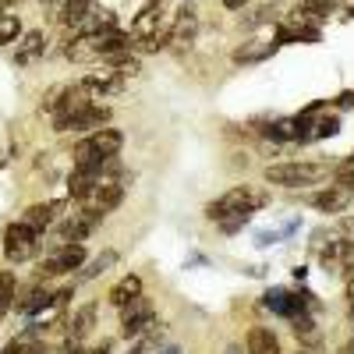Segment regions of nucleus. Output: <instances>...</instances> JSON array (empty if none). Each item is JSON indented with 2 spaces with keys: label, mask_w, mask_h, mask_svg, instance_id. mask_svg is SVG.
<instances>
[{
  "label": "nucleus",
  "mask_w": 354,
  "mask_h": 354,
  "mask_svg": "<svg viewBox=\"0 0 354 354\" xmlns=\"http://www.w3.org/2000/svg\"><path fill=\"white\" fill-rule=\"evenodd\" d=\"M262 177L266 185H277V188H308V185H319L322 177H330V170L308 160H287V163H270L262 170Z\"/></svg>",
  "instance_id": "obj_1"
},
{
  "label": "nucleus",
  "mask_w": 354,
  "mask_h": 354,
  "mask_svg": "<svg viewBox=\"0 0 354 354\" xmlns=\"http://www.w3.org/2000/svg\"><path fill=\"white\" fill-rule=\"evenodd\" d=\"M266 202H270V198H266V192H255V188H248V185H238V188L223 192L220 198H213L209 205H205V220H209V223H223L227 216L262 209Z\"/></svg>",
  "instance_id": "obj_2"
},
{
  "label": "nucleus",
  "mask_w": 354,
  "mask_h": 354,
  "mask_svg": "<svg viewBox=\"0 0 354 354\" xmlns=\"http://www.w3.org/2000/svg\"><path fill=\"white\" fill-rule=\"evenodd\" d=\"M39 238H43V234H36L32 227H25L21 220L8 223V227H4V259H8L11 266H21V262H28V259H36L39 248H43Z\"/></svg>",
  "instance_id": "obj_3"
},
{
  "label": "nucleus",
  "mask_w": 354,
  "mask_h": 354,
  "mask_svg": "<svg viewBox=\"0 0 354 354\" xmlns=\"http://www.w3.org/2000/svg\"><path fill=\"white\" fill-rule=\"evenodd\" d=\"M156 326V308L149 305V298H135L131 305L121 308V337L124 340H138Z\"/></svg>",
  "instance_id": "obj_4"
},
{
  "label": "nucleus",
  "mask_w": 354,
  "mask_h": 354,
  "mask_svg": "<svg viewBox=\"0 0 354 354\" xmlns=\"http://www.w3.org/2000/svg\"><path fill=\"white\" fill-rule=\"evenodd\" d=\"M110 121V106H100V103H88L68 117H53V131L64 135V131H96Z\"/></svg>",
  "instance_id": "obj_5"
},
{
  "label": "nucleus",
  "mask_w": 354,
  "mask_h": 354,
  "mask_svg": "<svg viewBox=\"0 0 354 354\" xmlns=\"http://www.w3.org/2000/svg\"><path fill=\"white\" fill-rule=\"evenodd\" d=\"M103 223V216L88 213V209H78V213H68L61 223H57V248L61 245H82L88 234Z\"/></svg>",
  "instance_id": "obj_6"
},
{
  "label": "nucleus",
  "mask_w": 354,
  "mask_h": 354,
  "mask_svg": "<svg viewBox=\"0 0 354 354\" xmlns=\"http://www.w3.org/2000/svg\"><path fill=\"white\" fill-rule=\"evenodd\" d=\"M121 202H124V185H121V181H106V177H103V181L88 192L78 205H82V209H88V213H96V216H106V213H113Z\"/></svg>",
  "instance_id": "obj_7"
},
{
  "label": "nucleus",
  "mask_w": 354,
  "mask_h": 354,
  "mask_svg": "<svg viewBox=\"0 0 354 354\" xmlns=\"http://www.w3.org/2000/svg\"><path fill=\"white\" fill-rule=\"evenodd\" d=\"M85 266V245H61L50 259L39 262V277H64Z\"/></svg>",
  "instance_id": "obj_8"
},
{
  "label": "nucleus",
  "mask_w": 354,
  "mask_h": 354,
  "mask_svg": "<svg viewBox=\"0 0 354 354\" xmlns=\"http://www.w3.org/2000/svg\"><path fill=\"white\" fill-rule=\"evenodd\" d=\"M124 85H128V78H121L113 68L88 71V75L82 78V88H85L88 96H121V93H124Z\"/></svg>",
  "instance_id": "obj_9"
},
{
  "label": "nucleus",
  "mask_w": 354,
  "mask_h": 354,
  "mask_svg": "<svg viewBox=\"0 0 354 354\" xmlns=\"http://www.w3.org/2000/svg\"><path fill=\"white\" fill-rule=\"evenodd\" d=\"M351 198H354V192H351V188H344V185H330V188L315 192L308 202H312V209L326 213V216H337V213H344L347 205H351Z\"/></svg>",
  "instance_id": "obj_10"
},
{
  "label": "nucleus",
  "mask_w": 354,
  "mask_h": 354,
  "mask_svg": "<svg viewBox=\"0 0 354 354\" xmlns=\"http://www.w3.org/2000/svg\"><path fill=\"white\" fill-rule=\"evenodd\" d=\"M319 259H322V266H326V273H347L351 262H354V241L337 238V241H330L326 248H322Z\"/></svg>",
  "instance_id": "obj_11"
},
{
  "label": "nucleus",
  "mask_w": 354,
  "mask_h": 354,
  "mask_svg": "<svg viewBox=\"0 0 354 354\" xmlns=\"http://www.w3.org/2000/svg\"><path fill=\"white\" fill-rule=\"evenodd\" d=\"M61 209H64V202H61V198H57V202H36V205H28V209L21 213V223H25V227H32L36 234H43L46 227L57 223Z\"/></svg>",
  "instance_id": "obj_12"
},
{
  "label": "nucleus",
  "mask_w": 354,
  "mask_h": 354,
  "mask_svg": "<svg viewBox=\"0 0 354 354\" xmlns=\"http://www.w3.org/2000/svg\"><path fill=\"white\" fill-rule=\"evenodd\" d=\"M96 301H88V305H82V308H75V315L68 319V344H82L88 333L96 330Z\"/></svg>",
  "instance_id": "obj_13"
},
{
  "label": "nucleus",
  "mask_w": 354,
  "mask_h": 354,
  "mask_svg": "<svg viewBox=\"0 0 354 354\" xmlns=\"http://www.w3.org/2000/svg\"><path fill=\"white\" fill-rule=\"evenodd\" d=\"M43 53H46V36L39 32V28H32V32H25V36L18 39L15 64H18V68H28V64H36Z\"/></svg>",
  "instance_id": "obj_14"
},
{
  "label": "nucleus",
  "mask_w": 354,
  "mask_h": 354,
  "mask_svg": "<svg viewBox=\"0 0 354 354\" xmlns=\"http://www.w3.org/2000/svg\"><path fill=\"white\" fill-rule=\"evenodd\" d=\"M195 32H198V18H195V8H192V4H185L181 11H177V18L170 21V46H174V43H177V46L192 43V39H195Z\"/></svg>",
  "instance_id": "obj_15"
},
{
  "label": "nucleus",
  "mask_w": 354,
  "mask_h": 354,
  "mask_svg": "<svg viewBox=\"0 0 354 354\" xmlns=\"http://www.w3.org/2000/svg\"><path fill=\"white\" fill-rule=\"evenodd\" d=\"M135 298H142V277H138V273H124L121 280L110 287V294H106V301H110L113 308H124V305H131Z\"/></svg>",
  "instance_id": "obj_16"
},
{
  "label": "nucleus",
  "mask_w": 354,
  "mask_h": 354,
  "mask_svg": "<svg viewBox=\"0 0 354 354\" xmlns=\"http://www.w3.org/2000/svg\"><path fill=\"white\" fill-rule=\"evenodd\" d=\"M337 11V0H301L294 8V21L298 25H315V21H326Z\"/></svg>",
  "instance_id": "obj_17"
},
{
  "label": "nucleus",
  "mask_w": 354,
  "mask_h": 354,
  "mask_svg": "<svg viewBox=\"0 0 354 354\" xmlns=\"http://www.w3.org/2000/svg\"><path fill=\"white\" fill-rule=\"evenodd\" d=\"M163 4H167V0H149V4H145V8L138 11V18L131 21V36H135V39H142V36H153L156 28H160Z\"/></svg>",
  "instance_id": "obj_18"
},
{
  "label": "nucleus",
  "mask_w": 354,
  "mask_h": 354,
  "mask_svg": "<svg viewBox=\"0 0 354 354\" xmlns=\"http://www.w3.org/2000/svg\"><path fill=\"white\" fill-rule=\"evenodd\" d=\"M100 181H103V177H100L96 170H82V167H75V170L68 174V198L82 202V198H85L88 192H93Z\"/></svg>",
  "instance_id": "obj_19"
},
{
  "label": "nucleus",
  "mask_w": 354,
  "mask_h": 354,
  "mask_svg": "<svg viewBox=\"0 0 354 354\" xmlns=\"http://www.w3.org/2000/svg\"><path fill=\"white\" fill-rule=\"evenodd\" d=\"M245 347H248V354H280V340L270 326H252Z\"/></svg>",
  "instance_id": "obj_20"
},
{
  "label": "nucleus",
  "mask_w": 354,
  "mask_h": 354,
  "mask_svg": "<svg viewBox=\"0 0 354 354\" xmlns=\"http://www.w3.org/2000/svg\"><path fill=\"white\" fill-rule=\"evenodd\" d=\"M93 11H96L93 0H64V4H61V15H57V18H61V25H68V28H78Z\"/></svg>",
  "instance_id": "obj_21"
},
{
  "label": "nucleus",
  "mask_w": 354,
  "mask_h": 354,
  "mask_svg": "<svg viewBox=\"0 0 354 354\" xmlns=\"http://www.w3.org/2000/svg\"><path fill=\"white\" fill-rule=\"evenodd\" d=\"M15 308H18L21 315H39V312L53 308V294L43 290V287H36V290H28L25 301H15Z\"/></svg>",
  "instance_id": "obj_22"
},
{
  "label": "nucleus",
  "mask_w": 354,
  "mask_h": 354,
  "mask_svg": "<svg viewBox=\"0 0 354 354\" xmlns=\"http://www.w3.org/2000/svg\"><path fill=\"white\" fill-rule=\"evenodd\" d=\"M18 301V277L11 270H0V319H4Z\"/></svg>",
  "instance_id": "obj_23"
},
{
  "label": "nucleus",
  "mask_w": 354,
  "mask_h": 354,
  "mask_svg": "<svg viewBox=\"0 0 354 354\" xmlns=\"http://www.w3.org/2000/svg\"><path fill=\"white\" fill-rule=\"evenodd\" d=\"M277 50V43H245L234 50V64H255V61H266Z\"/></svg>",
  "instance_id": "obj_24"
},
{
  "label": "nucleus",
  "mask_w": 354,
  "mask_h": 354,
  "mask_svg": "<svg viewBox=\"0 0 354 354\" xmlns=\"http://www.w3.org/2000/svg\"><path fill=\"white\" fill-rule=\"evenodd\" d=\"M266 138L273 142H298V117H283V121H273L270 128H262Z\"/></svg>",
  "instance_id": "obj_25"
},
{
  "label": "nucleus",
  "mask_w": 354,
  "mask_h": 354,
  "mask_svg": "<svg viewBox=\"0 0 354 354\" xmlns=\"http://www.w3.org/2000/svg\"><path fill=\"white\" fill-rule=\"evenodd\" d=\"M340 131V113H319L312 121V142L319 138H333Z\"/></svg>",
  "instance_id": "obj_26"
},
{
  "label": "nucleus",
  "mask_w": 354,
  "mask_h": 354,
  "mask_svg": "<svg viewBox=\"0 0 354 354\" xmlns=\"http://www.w3.org/2000/svg\"><path fill=\"white\" fill-rule=\"evenodd\" d=\"M21 36V18L18 15H0V46H8V43H18Z\"/></svg>",
  "instance_id": "obj_27"
},
{
  "label": "nucleus",
  "mask_w": 354,
  "mask_h": 354,
  "mask_svg": "<svg viewBox=\"0 0 354 354\" xmlns=\"http://www.w3.org/2000/svg\"><path fill=\"white\" fill-rule=\"evenodd\" d=\"M113 262H117V252H113V248H106L103 255H96V259H93V262H88L85 270H82V280H96L103 270H110Z\"/></svg>",
  "instance_id": "obj_28"
},
{
  "label": "nucleus",
  "mask_w": 354,
  "mask_h": 354,
  "mask_svg": "<svg viewBox=\"0 0 354 354\" xmlns=\"http://www.w3.org/2000/svg\"><path fill=\"white\" fill-rule=\"evenodd\" d=\"M290 330H294L298 340H315V319H312V312H298V315H294Z\"/></svg>",
  "instance_id": "obj_29"
},
{
  "label": "nucleus",
  "mask_w": 354,
  "mask_h": 354,
  "mask_svg": "<svg viewBox=\"0 0 354 354\" xmlns=\"http://www.w3.org/2000/svg\"><path fill=\"white\" fill-rule=\"evenodd\" d=\"M0 354H50L43 344H28L25 337H18V340H11L4 351H0Z\"/></svg>",
  "instance_id": "obj_30"
},
{
  "label": "nucleus",
  "mask_w": 354,
  "mask_h": 354,
  "mask_svg": "<svg viewBox=\"0 0 354 354\" xmlns=\"http://www.w3.org/2000/svg\"><path fill=\"white\" fill-rule=\"evenodd\" d=\"M337 185H344V188H351V192H354V156L337 170Z\"/></svg>",
  "instance_id": "obj_31"
},
{
  "label": "nucleus",
  "mask_w": 354,
  "mask_h": 354,
  "mask_svg": "<svg viewBox=\"0 0 354 354\" xmlns=\"http://www.w3.org/2000/svg\"><path fill=\"white\" fill-rule=\"evenodd\" d=\"M248 220H252V213H238V216H227V220H223L220 227H223L227 234H234V230H241V227H245Z\"/></svg>",
  "instance_id": "obj_32"
},
{
  "label": "nucleus",
  "mask_w": 354,
  "mask_h": 354,
  "mask_svg": "<svg viewBox=\"0 0 354 354\" xmlns=\"http://www.w3.org/2000/svg\"><path fill=\"white\" fill-rule=\"evenodd\" d=\"M337 106H340V110H351V106H354V88H347V93L337 96Z\"/></svg>",
  "instance_id": "obj_33"
},
{
  "label": "nucleus",
  "mask_w": 354,
  "mask_h": 354,
  "mask_svg": "<svg viewBox=\"0 0 354 354\" xmlns=\"http://www.w3.org/2000/svg\"><path fill=\"white\" fill-rule=\"evenodd\" d=\"M245 4H248V0H223L227 11H245Z\"/></svg>",
  "instance_id": "obj_34"
},
{
  "label": "nucleus",
  "mask_w": 354,
  "mask_h": 354,
  "mask_svg": "<svg viewBox=\"0 0 354 354\" xmlns=\"http://www.w3.org/2000/svg\"><path fill=\"white\" fill-rule=\"evenodd\" d=\"M337 354H354V337H351V340H347V344H344V347H340Z\"/></svg>",
  "instance_id": "obj_35"
},
{
  "label": "nucleus",
  "mask_w": 354,
  "mask_h": 354,
  "mask_svg": "<svg viewBox=\"0 0 354 354\" xmlns=\"http://www.w3.org/2000/svg\"><path fill=\"white\" fill-rule=\"evenodd\" d=\"M347 301H351V305H354V277H351V280H347Z\"/></svg>",
  "instance_id": "obj_36"
},
{
  "label": "nucleus",
  "mask_w": 354,
  "mask_h": 354,
  "mask_svg": "<svg viewBox=\"0 0 354 354\" xmlns=\"http://www.w3.org/2000/svg\"><path fill=\"white\" fill-rule=\"evenodd\" d=\"M93 354H110V344H100V347H96Z\"/></svg>",
  "instance_id": "obj_37"
},
{
  "label": "nucleus",
  "mask_w": 354,
  "mask_h": 354,
  "mask_svg": "<svg viewBox=\"0 0 354 354\" xmlns=\"http://www.w3.org/2000/svg\"><path fill=\"white\" fill-rule=\"evenodd\" d=\"M227 354H241V347H227Z\"/></svg>",
  "instance_id": "obj_38"
},
{
  "label": "nucleus",
  "mask_w": 354,
  "mask_h": 354,
  "mask_svg": "<svg viewBox=\"0 0 354 354\" xmlns=\"http://www.w3.org/2000/svg\"><path fill=\"white\" fill-rule=\"evenodd\" d=\"M4 8H8V4H4V0H0V15H4Z\"/></svg>",
  "instance_id": "obj_39"
},
{
  "label": "nucleus",
  "mask_w": 354,
  "mask_h": 354,
  "mask_svg": "<svg viewBox=\"0 0 354 354\" xmlns=\"http://www.w3.org/2000/svg\"><path fill=\"white\" fill-rule=\"evenodd\" d=\"M347 15H351V18H354V4H351V8H347Z\"/></svg>",
  "instance_id": "obj_40"
},
{
  "label": "nucleus",
  "mask_w": 354,
  "mask_h": 354,
  "mask_svg": "<svg viewBox=\"0 0 354 354\" xmlns=\"http://www.w3.org/2000/svg\"><path fill=\"white\" fill-rule=\"evenodd\" d=\"M4 4H18V0H4Z\"/></svg>",
  "instance_id": "obj_41"
},
{
  "label": "nucleus",
  "mask_w": 354,
  "mask_h": 354,
  "mask_svg": "<svg viewBox=\"0 0 354 354\" xmlns=\"http://www.w3.org/2000/svg\"><path fill=\"white\" fill-rule=\"evenodd\" d=\"M351 4H354V0H347V8H351Z\"/></svg>",
  "instance_id": "obj_42"
}]
</instances>
